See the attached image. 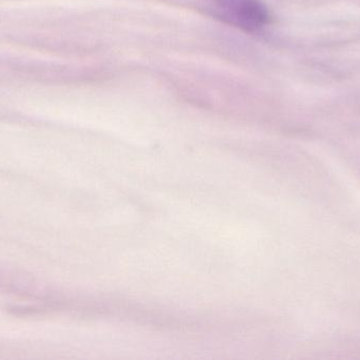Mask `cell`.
<instances>
[{
  "label": "cell",
  "instance_id": "6da1fadb",
  "mask_svg": "<svg viewBox=\"0 0 360 360\" xmlns=\"http://www.w3.org/2000/svg\"><path fill=\"white\" fill-rule=\"evenodd\" d=\"M214 16L243 31L254 32L270 20L268 8L262 0H205Z\"/></svg>",
  "mask_w": 360,
  "mask_h": 360
}]
</instances>
